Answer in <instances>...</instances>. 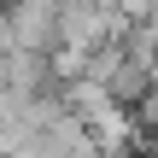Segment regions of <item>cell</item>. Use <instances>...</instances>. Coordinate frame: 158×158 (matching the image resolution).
Segmentation results:
<instances>
[{
  "mask_svg": "<svg viewBox=\"0 0 158 158\" xmlns=\"http://www.w3.org/2000/svg\"><path fill=\"white\" fill-rule=\"evenodd\" d=\"M0 88H6V53H0Z\"/></svg>",
  "mask_w": 158,
  "mask_h": 158,
  "instance_id": "obj_2",
  "label": "cell"
},
{
  "mask_svg": "<svg viewBox=\"0 0 158 158\" xmlns=\"http://www.w3.org/2000/svg\"><path fill=\"white\" fill-rule=\"evenodd\" d=\"M152 158H158V152H152Z\"/></svg>",
  "mask_w": 158,
  "mask_h": 158,
  "instance_id": "obj_3",
  "label": "cell"
},
{
  "mask_svg": "<svg viewBox=\"0 0 158 158\" xmlns=\"http://www.w3.org/2000/svg\"><path fill=\"white\" fill-rule=\"evenodd\" d=\"M59 23H64V0H6L0 12V53H59Z\"/></svg>",
  "mask_w": 158,
  "mask_h": 158,
  "instance_id": "obj_1",
  "label": "cell"
}]
</instances>
